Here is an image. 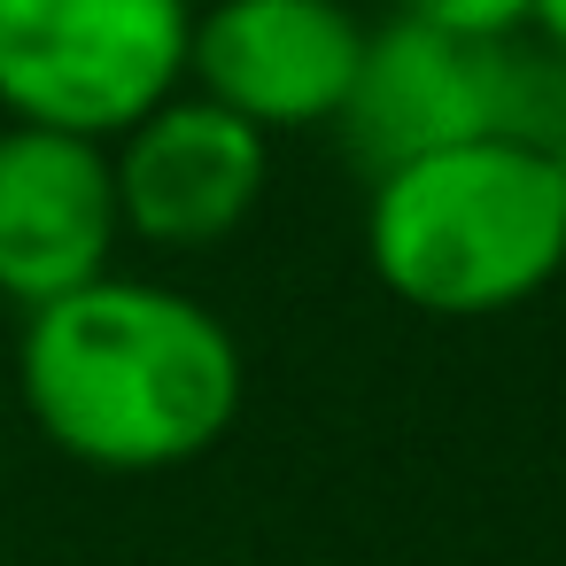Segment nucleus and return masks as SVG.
Instances as JSON below:
<instances>
[{
    "label": "nucleus",
    "instance_id": "9d476101",
    "mask_svg": "<svg viewBox=\"0 0 566 566\" xmlns=\"http://www.w3.org/2000/svg\"><path fill=\"white\" fill-rule=\"evenodd\" d=\"M551 171H558V195H566V133L551 140Z\"/></svg>",
    "mask_w": 566,
    "mask_h": 566
},
{
    "label": "nucleus",
    "instance_id": "f03ea898",
    "mask_svg": "<svg viewBox=\"0 0 566 566\" xmlns=\"http://www.w3.org/2000/svg\"><path fill=\"white\" fill-rule=\"evenodd\" d=\"M365 264L427 318H496L535 303L566 272V195L551 148L465 140L373 171Z\"/></svg>",
    "mask_w": 566,
    "mask_h": 566
},
{
    "label": "nucleus",
    "instance_id": "6e6552de",
    "mask_svg": "<svg viewBox=\"0 0 566 566\" xmlns=\"http://www.w3.org/2000/svg\"><path fill=\"white\" fill-rule=\"evenodd\" d=\"M396 24L473 40V48H504V40H520L535 24V0H396Z\"/></svg>",
    "mask_w": 566,
    "mask_h": 566
},
{
    "label": "nucleus",
    "instance_id": "7ed1b4c3",
    "mask_svg": "<svg viewBox=\"0 0 566 566\" xmlns=\"http://www.w3.org/2000/svg\"><path fill=\"white\" fill-rule=\"evenodd\" d=\"M195 0H0V117L125 140L187 94Z\"/></svg>",
    "mask_w": 566,
    "mask_h": 566
},
{
    "label": "nucleus",
    "instance_id": "1a4fd4ad",
    "mask_svg": "<svg viewBox=\"0 0 566 566\" xmlns=\"http://www.w3.org/2000/svg\"><path fill=\"white\" fill-rule=\"evenodd\" d=\"M535 40H543V55L566 71V0H535V24H527Z\"/></svg>",
    "mask_w": 566,
    "mask_h": 566
},
{
    "label": "nucleus",
    "instance_id": "0eeeda50",
    "mask_svg": "<svg viewBox=\"0 0 566 566\" xmlns=\"http://www.w3.org/2000/svg\"><path fill=\"white\" fill-rule=\"evenodd\" d=\"M117 218L148 249H218L249 226L272 179V140L202 94H171L125 140H109Z\"/></svg>",
    "mask_w": 566,
    "mask_h": 566
},
{
    "label": "nucleus",
    "instance_id": "20e7f679",
    "mask_svg": "<svg viewBox=\"0 0 566 566\" xmlns=\"http://www.w3.org/2000/svg\"><path fill=\"white\" fill-rule=\"evenodd\" d=\"M558 133H566V71L543 48H520V40L473 48V40H442L396 17L365 32L342 140L373 171H396L411 156L465 148V140L551 148Z\"/></svg>",
    "mask_w": 566,
    "mask_h": 566
},
{
    "label": "nucleus",
    "instance_id": "f257e3e1",
    "mask_svg": "<svg viewBox=\"0 0 566 566\" xmlns=\"http://www.w3.org/2000/svg\"><path fill=\"white\" fill-rule=\"evenodd\" d=\"M17 388L32 427L94 473H171L241 419V342L164 280H94L24 318Z\"/></svg>",
    "mask_w": 566,
    "mask_h": 566
},
{
    "label": "nucleus",
    "instance_id": "423d86ee",
    "mask_svg": "<svg viewBox=\"0 0 566 566\" xmlns=\"http://www.w3.org/2000/svg\"><path fill=\"white\" fill-rule=\"evenodd\" d=\"M125 241L109 148L0 125V303L48 311L94 280H109V256Z\"/></svg>",
    "mask_w": 566,
    "mask_h": 566
},
{
    "label": "nucleus",
    "instance_id": "39448f33",
    "mask_svg": "<svg viewBox=\"0 0 566 566\" xmlns=\"http://www.w3.org/2000/svg\"><path fill=\"white\" fill-rule=\"evenodd\" d=\"M365 63L349 0H210L187 48V94L218 102L249 133L342 125Z\"/></svg>",
    "mask_w": 566,
    "mask_h": 566
}]
</instances>
